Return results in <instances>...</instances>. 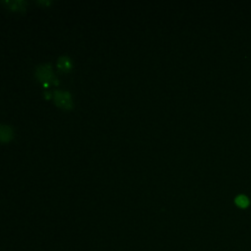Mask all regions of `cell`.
Masks as SVG:
<instances>
[{
  "label": "cell",
  "instance_id": "obj_3",
  "mask_svg": "<svg viewBox=\"0 0 251 251\" xmlns=\"http://www.w3.org/2000/svg\"><path fill=\"white\" fill-rule=\"evenodd\" d=\"M3 3L7 4V6L12 10H23L25 7L26 2L23 0H12V1H3Z\"/></svg>",
  "mask_w": 251,
  "mask_h": 251
},
{
  "label": "cell",
  "instance_id": "obj_4",
  "mask_svg": "<svg viewBox=\"0 0 251 251\" xmlns=\"http://www.w3.org/2000/svg\"><path fill=\"white\" fill-rule=\"evenodd\" d=\"M57 66L62 71H69L72 67V63L67 56H60L57 61Z\"/></svg>",
  "mask_w": 251,
  "mask_h": 251
},
{
  "label": "cell",
  "instance_id": "obj_6",
  "mask_svg": "<svg viewBox=\"0 0 251 251\" xmlns=\"http://www.w3.org/2000/svg\"><path fill=\"white\" fill-rule=\"evenodd\" d=\"M235 203L239 206V207H246L248 206V198H246L244 195H238L235 199Z\"/></svg>",
  "mask_w": 251,
  "mask_h": 251
},
{
  "label": "cell",
  "instance_id": "obj_2",
  "mask_svg": "<svg viewBox=\"0 0 251 251\" xmlns=\"http://www.w3.org/2000/svg\"><path fill=\"white\" fill-rule=\"evenodd\" d=\"M53 98L55 104L63 109H70L72 107V97L71 94L66 90H54Z\"/></svg>",
  "mask_w": 251,
  "mask_h": 251
},
{
  "label": "cell",
  "instance_id": "obj_1",
  "mask_svg": "<svg viewBox=\"0 0 251 251\" xmlns=\"http://www.w3.org/2000/svg\"><path fill=\"white\" fill-rule=\"evenodd\" d=\"M35 76L40 82L44 83L45 85L48 84L49 82H53V83L56 82L57 83L56 77L54 76L51 66L49 64L38 65L35 69Z\"/></svg>",
  "mask_w": 251,
  "mask_h": 251
},
{
  "label": "cell",
  "instance_id": "obj_5",
  "mask_svg": "<svg viewBox=\"0 0 251 251\" xmlns=\"http://www.w3.org/2000/svg\"><path fill=\"white\" fill-rule=\"evenodd\" d=\"M12 137V130L11 128L6 125L0 126V138L3 142L8 141Z\"/></svg>",
  "mask_w": 251,
  "mask_h": 251
}]
</instances>
